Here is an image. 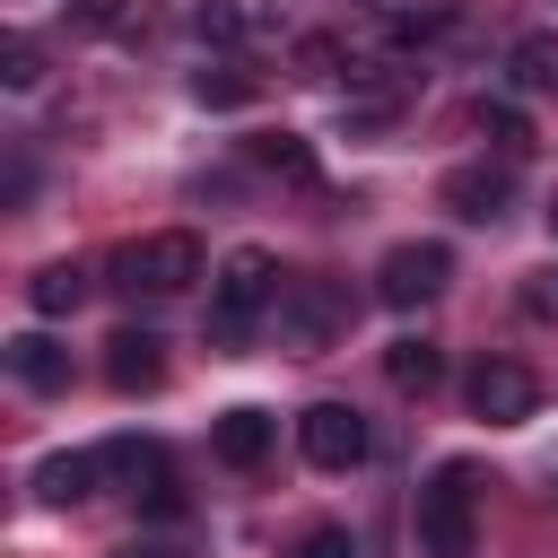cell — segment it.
<instances>
[{
	"label": "cell",
	"instance_id": "obj_14",
	"mask_svg": "<svg viewBox=\"0 0 558 558\" xmlns=\"http://www.w3.org/2000/svg\"><path fill=\"white\" fill-rule=\"evenodd\" d=\"M384 375H392L401 392H436V384H445V357H436V340H392V349H384Z\"/></svg>",
	"mask_w": 558,
	"mask_h": 558
},
{
	"label": "cell",
	"instance_id": "obj_21",
	"mask_svg": "<svg viewBox=\"0 0 558 558\" xmlns=\"http://www.w3.org/2000/svg\"><path fill=\"white\" fill-rule=\"evenodd\" d=\"M296 70H305V78H331V70H340V44H331V35H305V44H296Z\"/></svg>",
	"mask_w": 558,
	"mask_h": 558
},
{
	"label": "cell",
	"instance_id": "obj_13",
	"mask_svg": "<svg viewBox=\"0 0 558 558\" xmlns=\"http://www.w3.org/2000/svg\"><path fill=\"white\" fill-rule=\"evenodd\" d=\"M253 166L279 174V183H314V148L296 131H253Z\"/></svg>",
	"mask_w": 558,
	"mask_h": 558
},
{
	"label": "cell",
	"instance_id": "obj_15",
	"mask_svg": "<svg viewBox=\"0 0 558 558\" xmlns=\"http://www.w3.org/2000/svg\"><path fill=\"white\" fill-rule=\"evenodd\" d=\"M514 87H532V96L558 105V35H523L514 44Z\"/></svg>",
	"mask_w": 558,
	"mask_h": 558
},
{
	"label": "cell",
	"instance_id": "obj_18",
	"mask_svg": "<svg viewBox=\"0 0 558 558\" xmlns=\"http://www.w3.org/2000/svg\"><path fill=\"white\" fill-rule=\"evenodd\" d=\"M331 323H340V305H331L323 288H305V296L288 305V331H296V340H331Z\"/></svg>",
	"mask_w": 558,
	"mask_h": 558
},
{
	"label": "cell",
	"instance_id": "obj_8",
	"mask_svg": "<svg viewBox=\"0 0 558 558\" xmlns=\"http://www.w3.org/2000/svg\"><path fill=\"white\" fill-rule=\"evenodd\" d=\"M506 201H514V174L506 166H453L445 174V209L453 218H497Z\"/></svg>",
	"mask_w": 558,
	"mask_h": 558
},
{
	"label": "cell",
	"instance_id": "obj_7",
	"mask_svg": "<svg viewBox=\"0 0 558 558\" xmlns=\"http://www.w3.org/2000/svg\"><path fill=\"white\" fill-rule=\"evenodd\" d=\"M157 349H166L157 331H113V340H105V384H113V392H157V375H166Z\"/></svg>",
	"mask_w": 558,
	"mask_h": 558
},
{
	"label": "cell",
	"instance_id": "obj_19",
	"mask_svg": "<svg viewBox=\"0 0 558 558\" xmlns=\"http://www.w3.org/2000/svg\"><path fill=\"white\" fill-rule=\"evenodd\" d=\"M0 78H9V87H17V96H26V87H35V78H44V52H35V44H26V35H9V44H0Z\"/></svg>",
	"mask_w": 558,
	"mask_h": 558
},
{
	"label": "cell",
	"instance_id": "obj_4",
	"mask_svg": "<svg viewBox=\"0 0 558 558\" xmlns=\"http://www.w3.org/2000/svg\"><path fill=\"white\" fill-rule=\"evenodd\" d=\"M445 279H453V253H445V244H392V253L375 262V296H384L392 314L427 305V296H436Z\"/></svg>",
	"mask_w": 558,
	"mask_h": 558
},
{
	"label": "cell",
	"instance_id": "obj_24",
	"mask_svg": "<svg viewBox=\"0 0 558 558\" xmlns=\"http://www.w3.org/2000/svg\"><path fill=\"white\" fill-rule=\"evenodd\" d=\"M78 26H96V35H113V26H131V9H122V0H78Z\"/></svg>",
	"mask_w": 558,
	"mask_h": 558
},
{
	"label": "cell",
	"instance_id": "obj_10",
	"mask_svg": "<svg viewBox=\"0 0 558 558\" xmlns=\"http://www.w3.org/2000/svg\"><path fill=\"white\" fill-rule=\"evenodd\" d=\"M209 445H218V462H227V471H253V462L270 453V410H253V401H244V410H227Z\"/></svg>",
	"mask_w": 558,
	"mask_h": 558
},
{
	"label": "cell",
	"instance_id": "obj_11",
	"mask_svg": "<svg viewBox=\"0 0 558 558\" xmlns=\"http://www.w3.org/2000/svg\"><path fill=\"white\" fill-rule=\"evenodd\" d=\"M78 296H87V270H78V262H44V270L26 279V305H35L44 323H61V314H78Z\"/></svg>",
	"mask_w": 558,
	"mask_h": 558
},
{
	"label": "cell",
	"instance_id": "obj_3",
	"mask_svg": "<svg viewBox=\"0 0 558 558\" xmlns=\"http://www.w3.org/2000/svg\"><path fill=\"white\" fill-rule=\"evenodd\" d=\"M270 305H279V262H270L262 244H235V253L218 262V288H209V323H218V340H244Z\"/></svg>",
	"mask_w": 558,
	"mask_h": 558
},
{
	"label": "cell",
	"instance_id": "obj_20",
	"mask_svg": "<svg viewBox=\"0 0 558 558\" xmlns=\"http://www.w3.org/2000/svg\"><path fill=\"white\" fill-rule=\"evenodd\" d=\"M296 558H357V541H349V523H314L296 541Z\"/></svg>",
	"mask_w": 558,
	"mask_h": 558
},
{
	"label": "cell",
	"instance_id": "obj_17",
	"mask_svg": "<svg viewBox=\"0 0 558 558\" xmlns=\"http://www.w3.org/2000/svg\"><path fill=\"white\" fill-rule=\"evenodd\" d=\"M192 96H201V105H253V70L218 61V70H201V78H192Z\"/></svg>",
	"mask_w": 558,
	"mask_h": 558
},
{
	"label": "cell",
	"instance_id": "obj_2",
	"mask_svg": "<svg viewBox=\"0 0 558 558\" xmlns=\"http://www.w3.org/2000/svg\"><path fill=\"white\" fill-rule=\"evenodd\" d=\"M113 279H122L131 296H183L192 279H209V253H201L192 227H166V235L122 244V253H113Z\"/></svg>",
	"mask_w": 558,
	"mask_h": 558
},
{
	"label": "cell",
	"instance_id": "obj_16",
	"mask_svg": "<svg viewBox=\"0 0 558 558\" xmlns=\"http://www.w3.org/2000/svg\"><path fill=\"white\" fill-rule=\"evenodd\" d=\"M471 122H480V131H488L497 148H532V122H523V113H514L506 96H480V105H471Z\"/></svg>",
	"mask_w": 558,
	"mask_h": 558
},
{
	"label": "cell",
	"instance_id": "obj_5",
	"mask_svg": "<svg viewBox=\"0 0 558 558\" xmlns=\"http://www.w3.org/2000/svg\"><path fill=\"white\" fill-rule=\"evenodd\" d=\"M462 401H471V418L514 427V418H532V410H541V384H532V366H514V357H480V366H471V384H462Z\"/></svg>",
	"mask_w": 558,
	"mask_h": 558
},
{
	"label": "cell",
	"instance_id": "obj_22",
	"mask_svg": "<svg viewBox=\"0 0 558 558\" xmlns=\"http://www.w3.org/2000/svg\"><path fill=\"white\" fill-rule=\"evenodd\" d=\"M192 26H201V35H218V44H235V35H244V17H235L227 0H201V17H192Z\"/></svg>",
	"mask_w": 558,
	"mask_h": 558
},
{
	"label": "cell",
	"instance_id": "obj_6",
	"mask_svg": "<svg viewBox=\"0 0 558 558\" xmlns=\"http://www.w3.org/2000/svg\"><path fill=\"white\" fill-rule=\"evenodd\" d=\"M296 453H305L314 471H357V462H366V418H357L349 401H314V410L296 418Z\"/></svg>",
	"mask_w": 558,
	"mask_h": 558
},
{
	"label": "cell",
	"instance_id": "obj_12",
	"mask_svg": "<svg viewBox=\"0 0 558 558\" xmlns=\"http://www.w3.org/2000/svg\"><path fill=\"white\" fill-rule=\"evenodd\" d=\"M96 471H105L96 453H52V462L35 471V497H44V506H78V497L96 488Z\"/></svg>",
	"mask_w": 558,
	"mask_h": 558
},
{
	"label": "cell",
	"instance_id": "obj_1",
	"mask_svg": "<svg viewBox=\"0 0 558 558\" xmlns=\"http://www.w3.org/2000/svg\"><path fill=\"white\" fill-rule=\"evenodd\" d=\"M480 462H436L427 471V488H418V549L427 558H471L480 549Z\"/></svg>",
	"mask_w": 558,
	"mask_h": 558
},
{
	"label": "cell",
	"instance_id": "obj_9",
	"mask_svg": "<svg viewBox=\"0 0 558 558\" xmlns=\"http://www.w3.org/2000/svg\"><path fill=\"white\" fill-rule=\"evenodd\" d=\"M9 375H17L26 392H70V349H61L52 331H17V340H9Z\"/></svg>",
	"mask_w": 558,
	"mask_h": 558
},
{
	"label": "cell",
	"instance_id": "obj_23",
	"mask_svg": "<svg viewBox=\"0 0 558 558\" xmlns=\"http://www.w3.org/2000/svg\"><path fill=\"white\" fill-rule=\"evenodd\" d=\"M523 305H532L541 323H558V270H532V279H523Z\"/></svg>",
	"mask_w": 558,
	"mask_h": 558
}]
</instances>
